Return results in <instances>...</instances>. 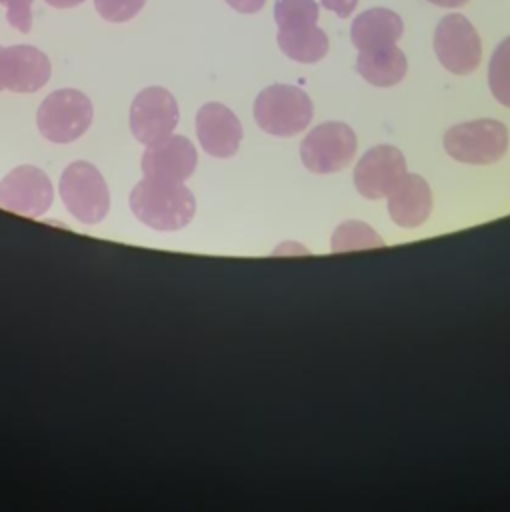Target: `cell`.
Listing matches in <instances>:
<instances>
[{
  "mask_svg": "<svg viewBox=\"0 0 510 512\" xmlns=\"http://www.w3.org/2000/svg\"><path fill=\"white\" fill-rule=\"evenodd\" d=\"M130 208L146 226L172 232L192 220L196 200L182 182L144 176L130 194Z\"/></svg>",
  "mask_w": 510,
  "mask_h": 512,
  "instance_id": "obj_1",
  "label": "cell"
},
{
  "mask_svg": "<svg viewBox=\"0 0 510 512\" xmlns=\"http://www.w3.org/2000/svg\"><path fill=\"white\" fill-rule=\"evenodd\" d=\"M274 20L278 24V46L288 58L312 64L326 56L328 36L316 26V0H276Z\"/></svg>",
  "mask_w": 510,
  "mask_h": 512,
  "instance_id": "obj_2",
  "label": "cell"
},
{
  "mask_svg": "<svg viewBox=\"0 0 510 512\" xmlns=\"http://www.w3.org/2000/svg\"><path fill=\"white\" fill-rule=\"evenodd\" d=\"M312 100L304 90L290 84H272L254 100L256 124L272 136H294L312 120Z\"/></svg>",
  "mask_w": 510,
  "mask_h": 512,
  "instance_id": "obj_3",
  "label": "cell"
},
{
  "mask_svg": "<svg viewBox=\"0 0 510 512\" xmlns=\"http://www.w3.org/2000/svg\"><path fill=\"white\" fill-rule=\"evenodd\" d=\"M94 108L90 98L74 88H62L48 94L36 114L38 130L44 138L68 144L80 138L92 122Z\"/></svg>",
  "mask_w": 510,
  "mask_h": 512,
  "instance_id": "obj_4",
  "label": "cell"
},
{
  "mask_svg": "<svg viewBox=\"0 0 510 512\" xmlns=\"http://www.w3.org/2000/svg\"><path fill=\"white\" fill-rule=\"evenodd\" d=\"M60 196L82 224L100 222L110 208V192L100 170L84 160L66 166L60 176Z\"/></svg>",
  "mask_w": 510,
  "mask_h": 512,
  "instance_id": "obj_5",
  "label": "cell"
},
{
  "mask_svg": "<svg viewBox=\"0 0 510 512\" xmlns=\"http://www.w3.org/2000/svg\"><path fill=\"white\" fill-rule=\"evenodd\" d=\"M444 148L464 164H494L508 148V130L502 122L490 118L462 122L448 128Z\"/></svg>",
  "mask_w": 510,
  "mask_h": 512,
  "instance_id": "obj_6",
  "label": "cell"
},
{
  "mask_svg": "<svg viewBox=\"0 0 510 512\" xmlns=\"http://www.w3.org/2000/svg\"><path fill=\"white\" fill-rule=\"evenodd\" d=\"M356 154V134L342 122H324L300 144L302 164L314 174H332L350 164Z\"/></svg>",
  "mask_w": 510,
  "mask_h": 512,
  "instance_id": "obj_7",
  "label": "cell"
},
{
  "mask_svg": "<svg viewBox=\"0 0 510 512\" xmlns=\"http://www.w3.org/2000/svg\"><path fill=\"white\" fill-rule=\"evenodd\" d=\"M434 52L440 64L458 76L478 68L482 58L480 36L462 14L444 16L434 30Z\"/></svg>",
  "mask_w": 510,
  "mask_h": 512,
  "instance_id": "obj_8",
  "label": "cell"
},
{
  "mask_svg": "<svg viewBox=\"0 0 510 512\" xmlns=\"http://www.w3.org/2000/svg\"><path fill=\"white\" fill-rule=\"evenodd\" d=\"M178 124L176 98L160 86L144 88L130 106V130L142 144L158 142L172 134Z\"/></svg>",
  "mask_w": 510,
  "mask_h": 512,
  "instance_id": "obj_9",
  "label": "cell"
},
{
  "mask_svg": "<svg viewBox=\"0 0 510 512\" xmlns=\"http://www.w3.org/2000/svg\"><path fill=\"white\" fill-rule=\"evenodd\" d=\"M406 176V160L394 146L370 148L354 168L356 190L370 200L388 198Z\"/></svg>",
  "mask_w": 510,
  "mask_h": 512,
  "instance_id": "obj_10",
  "label": "cell"
},
{
  "mask_svg": "<svg viewBox=\"0 0 510 512\" xmlns=\"http://www.w3.org/2000/svg\"><path fill=\"white\" fill-rule=\"evenodd\" d=\"M54 198L48 176L36 166H18L0 182V208L22 216H42Z\"/></svg>",
  "mask_w": 510,
  "mask_h": 512,
  "instance_id": "obj_11",
  "label": "cell"
},
{
  "mask_svg": "<svg viewBox=\"0 0 510 512\" xmlns=\"http://www.w3.org/2000/svg\"><path fill=\"white\" fill-rule=\"evenodd\" d=\"M52 74L48 56L28 44L0 46V90L36 92Z\"/></svg>",
  "mask_w": 510,
  "mask_h": 512,
  "instance_id": "obj_12",
  "label": "cell"
},
{
  "mask_svg": "<svg viewBox=\"0 0 510 512\" xmlns=\"http://www.w3.org/2000/svg\"><path fill=\"white\" fill-rule=\"evenodd\" d=\"M198 154L192 142L184 136H166L148 144L142 156V172L150 178L184 182L196 170Z\"/></svg>",
  "mask_w": 510,
  "mask_h": 512,
  "instance_id": "obj_13",
  "label": "cell"
},
{
  "mask_svg": "<svg viewBox=\"0 0 510 512\" xmlns=\"http://www.w3.org/2000/svg\"><path fill=\"white\" fill-rule=\"evenodd\" d=\"M196 134L206 154L230 158L240 146L242 126L228 106L208 102L196 114Z\"/></svg>",
  "mask_w": 510,
  "mask_h": 512,
  "instance_id": "obj_14",
  "label": "cell"
},
{
  "mask_svg": "<svg viewBox=\"0 0 510 512\" xmlns=\"http://www.w3.org/2000/svg\"><path fill=\"white\" fill-rule=\"evenodd\" d=\"M404 32L402 18L388 8H370L352 20L350 40L358 52H372L396 46Z\"/></svg>",
  "mask_w": 510,
  "mask_h": 512,
  "instance_id": "obj_15",
  "label": "cell"
},
{
  "mask_svg": "<svg viewBox=\"0 0 510 512\" xmlns=\"http://www.w3.org/2000/svg\"><path fill=\"white\" fill-rule=\"evenodd\" d=\"M432 210V192L418 174H406L400 186L388 196V214L402 228L420 226Z\"/></svg>",
  "mask_w": 510,
  "mask_h": 512,
  "instance_id": "obj_16",
  "label": "cell"
},
{
  "mask_svg": "<svg viewBox=\"0 0 510 512\" xmlns=\"http://www.w3.org/2000/svg\"><path fill=\"white\" fill-rule=\"evenodd\" d=\"M406 56L398 46H390L384 50L358 52L356 70L358 74L380 88H388L398 84L406 76Z\"/></svg>",
  "mask_w": 510,
  "mask_h": 512,
  "instance_id": "obj_17",
  "label": "cell"
},
{
  "mask_svg": "<svg viewBox=\"0 0 510 512\" xmlns=\"http://www.w3.org/2000/svg\"><path fill=\"white\" fill-rule=\"evenodd\" d=\"M380 246H384V240L360 220L342 222L332 234V252L366 250V248H380Z\"/></svg>",
  "mask_w": 510,
  "mask_h": 512,
  "instance_id": "obj_18",
  "label": "cell"
},
{
  "mask_svg": "<svg viewBox=\"0 0 510 512\" xmlns=\"http://www.w3.org/2000/svg\"><path fill=\"white\" fill-rule=\"evenodd\" d=\"M488 84L492 96L510 108V36L504 38L492 52L488 66Z\"/></svg>",
  "mask_w": 510,
  "mask_h": 512,
  "instance_id": "obj_19",
  "label": "cell"
},
{
  "mask_svg": "<svg viewBox=\"0 0 510 512\" xmlns=\"http://www.w3.org/2000/svg\"><path fill=\"white\" fill-rule=\"evenodd\" d=\"M146 0H94L96 12L108 22H128L134 18Z\"/></svg>",
  "mask_w": 510,
  "mask_h": 512,
  "instance_id": "obj_20",
  "label": "cell"
},
{
  "mask_svg": "<svg viewBox=\"0 0 510 512\" xmlns=\"http://www.w3.org/2000/svg\"><path fill=\"white\" fill-rule=\"evenodd\" d=\"M32 2L34 0H0V4L6 6L8 24L24 34L32 28Z\"/></svg>",
  "mask_w": 510,
  "mask_h": 512,
  "instance_id": "obj_21",
  "label": "cell"
},
{
  "mask_svg": "<svg viewBox=\"0 0 510 512\" xmlns=\"http://www.w3.org/2000/svg\"><path fill=\"white\" fill-rule=\"evenodd\" d=\"M322 8L334 12L340 18H348L352 14V10L356 8L358 0H320Z\"/></svg>",
  "mask_w": 510,
  "mask_h": 512,
  "instance_id": "obj_22",
  "label": "cell"
},
{
  "mask_svg": "<svg viewBox=\"0 0 510 512\" xmlns=\"http://www.w3.org/2000/svg\"><path fill=\"white\" fill-rule=\"evenodd\" d=\"M230 8H234L236 12H242V14H254L258 12L266 0H224Z\"/></svg>",
  "mask_w": 510,
  "mask_h": 512,
  "instance_id": "obj_23",
  "label": "cell"
},
{
  "mask_svg": "<svg viewBox=\"0 0 510 512\" xmlns=\"http://www.w3.org/2000/svg\"><path fill=\"white\" fill-rule=\"evenodd\" d=\"M44 2L50 4L52 8H72V6L82 4L84 0H44Z\"/></svg>",
  "mask_w": 510,
  "mask_h": 512,
  "instance_id": "obj_24",
  "label": "cell"
},
{
  "mask_svg": "<svg viewBox=\"0 0 510 512\" xmlns=\"http://www.w3.org/2000/svg\"><path fill=\"white\" fill-rule=\"evenodd\" d=\"M428 2H432L436 6H442V8H458V6L466 4L468 0H428Z\"/></svg>",
  "mask_w": 510,
  "mask_h": 512,
  "instance_id": "obj_25",
  "label": "cell"
}]
</instances>
